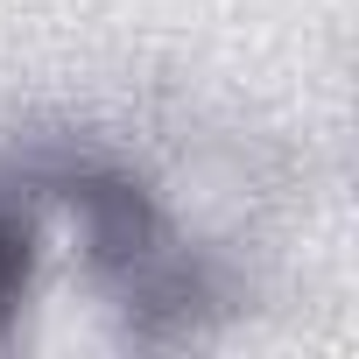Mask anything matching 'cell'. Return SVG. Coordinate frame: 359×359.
<instances>
[{
    "label": "cell",
    "mask_w": 359,
    "mask_h": 359,
    "mask_svg": "<svg viewBox=\"0 0 359 359\" xmlns=\"http://www.w3.org/2000/svg\"><path fill=\"white\" fill-rule=\"evenodd\" d=\"M22 275H29V233H22L8 212H0V317H8V303H15Z\"/></svg>",
    "instance_id": "6da1fadb"
}]
</instances>
